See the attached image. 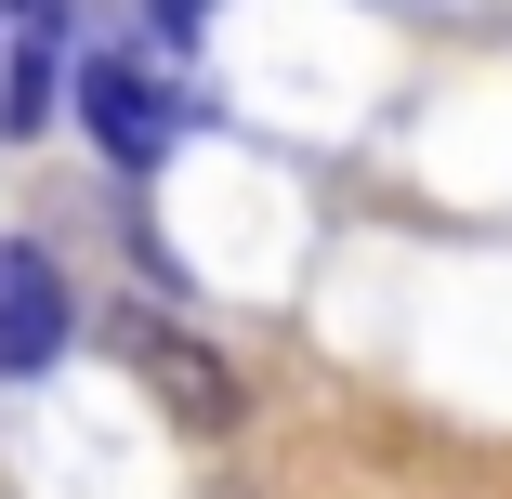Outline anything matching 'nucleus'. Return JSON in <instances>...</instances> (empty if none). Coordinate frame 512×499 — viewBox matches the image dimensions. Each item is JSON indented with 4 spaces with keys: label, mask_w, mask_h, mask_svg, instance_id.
<instances>
[{
    "label": "nucleus",
    "mask_w": 512,
    "mask_h": 499,
    "mask_svg": "<svg viewBox=\"0 0 512 499\" xmlns=\"http://www.w3.org/2000/svg\"><path fill=\"white\" fill-rule=\"evenodd\" d=\"M145 14H158V27H211V0H145Z\"/></svg>",
    "instance_id": "obj_5"
},
{
    "label": "nucleus",
    "mask_w": 512,
    "mask_h": 499,
    "mask_svg": "<svg viewBox=\"0 0 512 499\" xmlns=\"http://www.w3.org/2000/svg\"><path fill=\"white\" fill-rule=\"evenodd\" d=\"M40 106H53V40L27 27V53H14V106H0V132H40Z\"/></svg>",
    "instance_id": "obj_4"
},
{
    "label": "nucleus",
    "mask_w": 512,
    "mask_h": 499,
    "mask_svg": "<svg viewBox=\"0 0 512 499\" xmlns=\"http://www.w3.org/2000/svg\"><path fill=\"white\" fill-rule=\"evenodd\" d=\"M66 276H53V250H0V381H40L53 355H66Z\"/></svg>",
    "instance_id": "obj_3"
},
{
    "label": "nucleus",
    "mask_w": 512,
    "mask_h": 499,
    "mask_svg": "<svg viewBox=\"0 0 512 499\" xmlns=\"http://www.w3.org/2000/svg\"><path fill=\"white\" fill-rule=\"evenodd\" d=\"M79 119H92V145H106L119 171H158L171 132H184V92H171L158 66H132V53H92V66H79Z\"/></svg>",
    "instance_id": "obj_1"
},
{
    "label": "nucleus",
    "mask_w": 512,
    "mask_h": 499,
    "mask_svg": "<svg viewBox=\"0 0 512 499\" xmlns=\"http://www.w3.org/2000/svg\"><path fill=\"white\" fill-rule=\"evenodd\" d=\"M119 355H132V381L158 394V408L184 421V434H224L237 421V368L197 342V329H158V316H119Z\"/></svg>",
    "instance_id": "obj_2"
}]
</instances>
